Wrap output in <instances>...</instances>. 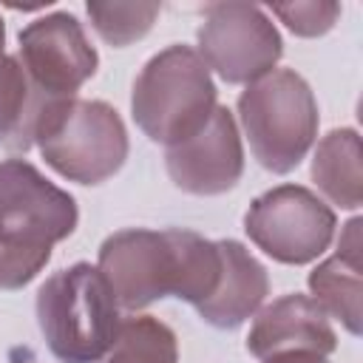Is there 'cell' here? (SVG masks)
<instances>
[{
  "label": "cell",
  "instance_id": "17",
  "mask_svg": "<svg viewBox=\"0 0 363 363\" xmlns=\"http://www.w3.org/2000/svg\"><path fill=\"white\" fill-rule=\"evenodd\" d=\"M94 31L113 48H125L142 40L156 17L162 14V3H85Z\"/></svg>",
  "mask_w": 363,
  "mask_h": 363
},
{
  "label": "cell",
  "instance_id": "3",
  "mask_svg": "<svg viewBox=\"0 0 363 363\" xmlns=\"http://www.w3.org/2000/svg\"><path fill=\"white\" fill-rule=\"evenodd\" d=\"M37 326L60 363H99L111 352L122 318L105 275L88 261L57 269L37 289Z\"/></svg>",
  "mask_w": 363,
  "mask_h": 363
},
{
  "label": "cell",
  "instance_id": "19",
  "mask_svg": "<svg viewBox=\"0 0 363 363\" xmlns=\"http://www.w3.org/2000/svg\"><path fill=\"white\" fill-rule=\"evenodd\" d=\"M360 227H363V221H360L357 216H354L352 221H346L343 230H340V238H337V250H335L337 258H343L346 264H352V267H357V269H363V241H360Z\"/></svg>",
  "mask_w": 363,
  "mask_h": 363
},
{
  "label": "cell",
  "instance_id": "11",
  "mask_svg": "<svg viewBox=\"0 0 363 363\" xmlns=\"http://www.w3.org/2000/svg\"><path fill=\"white\" fill-rule=\"evenodd\" d=\"M247 352L258 360L281 352H315L329 357L337 349V335L329 315L301 292H289L261 306L252 315Z\"/></svg>",
  "mask_w": 363,
  "mask_h": 363
},
{
  "label": "cell",
  "instance_id": "18",
  "mask_svg": "<svg viewBox=\"0 0 363 363\" xmlns=\"http://www.w3.org/2000/svg\"><path fill=\"white\" fill-rule=\"evenodd\" d=\"M340 3L332 0H301V3H275L272 14L298 37H323L335 28L340 17Z\"/></svg>",
  "mask_w": 363,
  "mask_h": 363
},
{
  "label": "cell",
  "instance_id": "6",
  "mask_svg": "<svg viewBox=\"0 0 363 363\" xmlns=\"http://www.w3.org/2000/svg\"><path fill=\"white\" fill-rule=\"evenodd\" d=\"M37 150L51 170L77 184H102L122 170L130 142L116 108L102 99H65L45 119Z\"/></svg>",
  "mask_w": 363,
  "mask_h": 363
},
{
  "label": "cell",
  "instance_id": "14",
  "mask_svg": "<svg viewBox=\"0 0 363 363\" xmlns=\"http://www.w3.org/2000/svg\"><path fill=\"white\" fill-rule=\"evenodd\" d=\"M309 176L320 196L340 210H357L363 201V167H360V136L354 128L329 130L312 156Z\"/></svg>",
  "mask_w": 363,
  "mask_h": 363
},
{
  "label": "cell",
  "instance_id": "7",
  "mask_svg": "<svg viewBox=\"0 0 363 363\" xmlns=\"http://www.w3.org/2000/svg\"><path fill=\"white\" fill-rule=\"evenodd\" d=\"M335 210L303 184H278L252 199L244 213L250 241L278 264L301 267L326 252L335 238Z\"/></svg>",
  "mask_w": 363,
  "mask_h": 363
},
{
  "label": "cell",
  "instance_id": "8",
  "mask_svg": "<svg viewBox=\"0 0 363 363\" xmlns=\"http://www.w3.org/2000/svg\"><path fill=\"white\" fill-rule=\"evenodd\" d=\"M199 57L227 85H250L275 71L284 40L269 14L255 3H210L196 31Z\"/></svg>",
  "mask_w": 363,
  "mask_h": 363
},
{
  "label": "cell",
  "instance_id": "10",
  "mask_svg": "<svg viewBox=\"0 0 363 363\" xmlns=\"http://www.w3.org/2000/svg\"><path fill=\"white\" fill-rule=\"evenodd\" d=\"M170 182L190 196H221L241 182L244 145L227 105H216L207 125L190 139L164 147Z\"/></svg>",
  "mask_w": 363,
  "mask_h": 363
},
{
  "label": "cell",
  "instance_id": "2",
  "mask_svg": "<svg viewBox=\"0 0 363 363\" xmlns=\"http://www.w3.org/2000/svg\"><path fill=\"white\" fill-rule=\"evenodd\" d=\"M79 221L68 190L48 182L26 159L0 162V289H23L51 261Z\"/></svg>",
  "mask_w": 363,
  "mask_h": 363
},
{
  "label": "cell",
  "instance_id": "15",
  "mask_svg": "<svg viewBox=\"0 0 363 363\" xmlns=\"http://www.w3.org/2000/svg\"><path fill=\"white\" fill-rule=\"evenodd\" d=\"M309 298L329 315L337 318L340 326L349 335H360V298H363V269L346 264L337 255H329L326 261H320L309 278Z\"/></svg>",
  "mask_w": 363,
  "mask_h": 363
},
{
  "label": "cell",
  "instance_id": "9",
  "mask_svg": "<svg viewBox=\"0 0 363 363\" xmlns=\"http://www.w3.org/2000/svg\"><path fill=\"white\" fill-rule=\"evenodd\" d=\"M20 62L54 99H71L96 74L99 54L71 11H51L20 28Z\"/></svg>",
  "mask_w": 363,
  "mask_h": 363
},
{
  "label": "cell",
  "instance_id": "13",
  "mask_svg": "<svg viewBox=\"0 0 363 363\" xmlns=\"http://www.w3.org/2000/svg\"><path fill=\"white\" fill-rule=\"evenodd\" d=\"M60 102L65 99L48 96L28 77L20 57L0 54V147L14 153L31 150L45 119Z\"/></svg>",
  "mask_w": 363,
  "mask_h": 363
},
{
  "label": "cell",
  "instance_id": "1",
  "mask_svg": "<svg viewBox=\"0 0 363 363\" xmlns=\"http://www.w3.org/2000/svg\"><path fill=\"white\" fill-rule=\"evenodd\" d=\"M96 269L116 295L119 309L139 312L162 298L204 303L221 278V247L184 227H128L99 244Z\"/></svg>",
  "mask_w": 363,
  "mask_h": 363
},
{
  "label": "cell",
  "instance_id": "16",
  "mask_svg": "<svg viewBox=\"0 0 363 363\" xmlns=\"http://www.w3.org/2000/svg\"><path fill=\"white\" fill-rule=\"evenodd\" d=\"M105 363H179L176 332L153 315L125 318Z\"/></svg>",
  "mask_w": 363,
  "mask_h": 363
},
{
  "label": "cell",
  "instance_id": "20",
  "mask_svg": "<svg viewBox=\"0 0 363 363\" xmlns=\"http://www.w3.org/2000/svg\"><path fill=\"white\" fill-rule=\"evenodd\" d=\"M261 363H329V357L315 354V352H281V354H269Z\"/></svg>",
  "mask_w": 363,
  "mask_h": 363
},
{
  "label": "cell",
  "instance_id": "12",
  "mask_svg": "<svg viewBox=\"0 0 363 363\" xmlns=\"http://www.w3.org/2000/svg\"><path fill=\"white\" fill-rule=\"evenodd\" d=\"M221 278L216 292L196 306L199 318L216 329H238L269 295L267 267L235 238H221Z\"/></svg>",
  "mask_w": 363,
  "mask_h": 363
},
{
  "label": "cell",
  "instance_id": "21",
  "mask_svg": "<svg viewBox=\"0 0 363 363\" xmlns=\"http://www.w3.org/2000/svg\"><path fill=\"white\" fill-rule=\"evenodd\" d=\"M3 45H6V23L0 17V54H3Z\"/></svg>",
  "mask_w": 363,
  "mask_h": 363
},
{
  "label": "cell",
  "instance_id": "4",
  "mask_svg": "<svg viewBox=\"0 0 363 363\" xmlns=\"http://www.w3.org/2000/svg\"><path fill=\"white\" fill-rule=\"evenodd\" d=\"M218 105L210 68L190 45H167L153 54L133 79L130 113L156 145H179L199 133Z\"/></svg>",
  "mask_w": 363,
  "mask_h": 363
},
{
  "label": "cell",
  "instance_id": "5",
  "mask_svg": "<svg viewBox=\"0 0 363 363\" xmlns=\"http://www.w3.org/2000/svg\"><path fill=\"white\" fill-rule=\"evenodd\" d=\"M238 119L255 162L284 176L301 164L318 139V102L292 68H275L238 94Z\"/></svg>",
  "mask_w": 363,
  "mask_h": 363
}]
</instances>
